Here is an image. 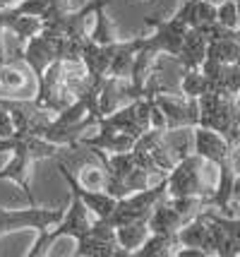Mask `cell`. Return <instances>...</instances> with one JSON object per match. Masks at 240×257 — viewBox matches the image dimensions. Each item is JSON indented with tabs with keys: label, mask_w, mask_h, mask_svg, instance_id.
Segmentation results:
<instances>
[{
	"label": "cell",
	"mask_w": 240,
	"mask_h": 257,
	"mask_svg": "<svg viewBox=\"0 0 240 257\" xmlns=\"http://www.w3.org/2000/svg\"><path fill=\"white\" fill-rule=\"evenodd\" d=\"M94 221H96V216L89 212V207H87V204H84L77 195H72V202H70L65 216H63V219H60V221H58L51 231L39 233L34 247L29 250V255H46L48 245H51L56 238H60V235H70V238L80 240V238H84V235L92 233Z\"/></svg>",
	"instance_id": "obj_2"
},
{
	"label": "cell",
	"mask_w": 240,
	"mask_h": 257,
	"mask_svg": "<svg viewBox=\"0 0 240 257\" xmlns=\"http://www.w3.org/2000/svg\"><path fill=\"white\" fill-rule=\"evenodd\" d=\"M32 79H36V75L27 63H24V67H20L8 60L0 65V94L8 99H29L32 94H27V89H29ZM36 84H39V79H36Z\"/></svg>",
	"instance_id": "obj_10"
},
{
	"label": "cell",
	"mask_w": 240,
	"mask_h": 257,
	"mask_svg": "<svg viewBox=\"0 0 240 257\" xmlns=\"http://www.w3.org/2000/svg\"><path fill=\"white\" fill-rule=\"evenodd\" d=\"M15 133H17L15 118H12V113L8 111V106L0 103V137H12Z\"/></svg>",
	"instance_id": "obj_21"
},
{
	"label": "cell",
	"mask_w": 240,
	"mask_h": 257,
	"mask_svg": "<svg viewBox=\"0 0 240 257\" xmlns=\"http://www.w3.org/2000/svg\"><path fill=\"white\" fill-rule=\"evenodd\" d=\"M238 214H240V212H238Z\"/></svg>",
	"instance_id": "obj_26"
},
{
	"label": "cell",
	"mask_w": 240,
	"mask_h": 257,
	"mask_svg": "<svg viewBox=\"0 0 240 257\" xmlns=\"http://www.w3.org/2000/svg\"><path fill=\"white\" fill-rule=\"evenodd\" d=\"M68 207H39L32 204L27 209H8L0 207V238L8 233H20V231H36L44 233L65 216Z\"/></svg>",
	"instance_id": "obj_3"
},
{
	"label": "cell",
	"mask_w": 240,
	"mask_h": 257,
	"mask_svg": "<svg viewBox=\"0 0 240 257\" xmlns=\"http://www.w3.org/2000/svg\"><path fill=\"white\" fill-rule=\"evenodd\" d=\"M218 24L226 29H238L240 32V12L235 0H226L218 5Z\"/></svg>",
	"instance_id": "obj_19"
},
{
	"label": "cell",
	"mask_w": 240,
	"mask_h": 257,
	"mask_svg": "<svg viewBox=\"0 0 240 257\" xmlns=\"http://www.w3.org/2000/svg\"><path fill=\"white\" fill-rule=\"evenodd\" d=\"M139 137H135L132 133H123V130H115L111 125H99V130L89 137H84L80 142V147H92V149H103L108 154H123V152H132L137 145Z\"/></svg>",
	"instance_id": "obj_9"
},
{
	"label": "cell",
	"mask_w": 240,
	"mask_h": 257,
	"mask_svg": "<svg viewBox=\"0 0 240 257\" xmlns=\"http://www.w3.org/2000/svg\"><path fill=\"white\" fill-rule=\"evenodd\" d=\"M151 235V228H149V219H142V221H132V224L118 226L115 228V238H118V245L123 250V255H135L139 247L144 245Z\"/></svg>",
	"instance_id": "obj_14"
},
{
	"label": "cell",
	"mask_w": 240,
	"mask_h": 257,
	"mask_svg": "<svg viewBox=\"0 0 240 257\" xmlns=\"http://www.w3.org/2000/svg\"><path fill=\"white\" fill-rule=\"evenodd\" d=\"M163 197H168L166 178H161L159 183H154L147 190H137V192H132V195H127V197H123V200H118V207H115V212L108 216V221L118 228V226L132 224V221L149 219V214L154 212V207H156Z\"/></svg>",
	"instance_id": "obj_4"
},
{
	"label": "cell",
	"mask_w": 240,
	"mask_h": 257,
	"mask_svg": "<svg viewBox=\"0 0 240 257\" xmlns=\"http://www.w3.org/2000/svg\"><path fill=\"white\" fill-rule=\"evenodd\" d=\"M149 27H154V34H151V41L161 48L163 56H171V58H178L180 48H183V41H185V34H187V24L180 22L175 15L161 20L159 15L149 17L147 20Z\"/></svg>",
	"instance_id": "obj_7"
},
{
	"label": "cell",
	"mask_w": 240,
	"mask_h": 257,
	"mask_svg": "<svg viewBox=\"0 0 240 257\" xmlns=\"http://www.w3.org/2000/svg\"><path fill=\"white\" fill-rule=\"evenodd\" d=\"M209 3H216V5H221V3H226V0H209Z\"/></svg>",
	"instance_id": "obj_22"
},
{
	"label": "cell",
	"mask_w": 240,
	"mask_h": 257,
	"mask_svg": "<svg viewBox=\"0 0 240 257\" xmlns=\"http://www.w3.org/2000/svg\"><path fill=\"white\" fill-rule=\"evenodd\" d=\"M75 255H80V257H118V255H123V250H120V245H118L115 240H106V238H99V235L89 233L77 240Z\"/></svg>",
	"instance_id": "obj_17"
},
{
	"label": "cell",
	"mask_w": 240,
	"mask_h": 257,
	"mask_svg": "<svg viewBox=\"0 0 240 257\" xmlns=\"http://www.w3.org/2000/svg\"><path fill=\"white\" fill-rule=\"evenodd\" d=\"M218 164L206 161L199 154L180 159L175 168L166 176L168 197H209L218 185Z\"/></svg>",
	"instance_id": "obj_1"
},
{
	"label": "cell",
	"mask_w": 240,
	"mask_h": 257,
	"mask_svg": "<svg viewBox=\"0 0 240 257\" xmlns=\"http://www.w3.org/2000/svg\"><path fill=\"white\" fill-rule=\"evenodd\" d=\"M178 233H151L135 255L137 257H175L178 255Z\"/></svg>",
	"instance_id": "obj_16"
},
{
	"label": "cell",
	"mask_w": 240,
	"mask_h": 257,
	"mask_svg": "<svg viewBox=\"0 0 240 257\" xmlns=\"http://www.w3.org/2000/svg\"><path fill=\"white\" fill-rule=\"evenodd\" d=\"M106 5H108V0H101L96 12H94V29L89 32V39L101 46H111V44L123 41V36L118 34V27H115L113 17L106 12Z\"/></svg>",
	"instance_id": "obj_15"
},
{
	"label": "cell",
	"mask_w": 240,
	"mask_h": 257,
	"mask_svg": "<svg viewBox=\"0 0 240 257\" xmlns=\"http://www.w3.org/2000/svg\"><path fill=\"white\" fill-rule=\"evenodd\" d=\"M235 3H238V12H240V0H235Z\"/></svg>",
	"instance_id": "obj_23"
},
{
	"label": "cell",
	"mask_w": 240,
	"mask_h": 257,
	"mask_svg": "<svg viewBox=\"0 0 240 257\" xmlns=\"http://www.w3.org/2000/svg\"><path fill=\"white\" fill-rule=\"evenodd\" d=\"M206 51H209V36H206V32L202 27H192L185 34L183 48H180V53H178L175 60L183 67H202Z\"/></svg>",
	"instance_id": "obj_12"
},
{
	"label": "cell",
	"mask_w": 240,
	"mask_h": 257,
	"mask_svg": "<svg viewBox=\"0 0 240 257\" xmlns=\"http://www.w3.org/2000/svg\"><path fill=\"white\" fill-rule=\"evenodd\" d=\"M0 12H3V24H5V29L15 34V39L20 41V46H27L29 39H34L36 34H41L46 29L44 17H39V15L17 12L15 8H10V10H0Z\"/></svg>",
	"instance_id": "obj_11"
},
{
	"label": "cell",
	"mask_w": 240,
	"mask_h": 257,
	"mask_svg": "<svg viewBox=\"0 0 240 257\" xmlns=\"http://www.w3.org/2000/svg\"><path fill=\"white\" fill-rule=\"evenodd\" d=\"M187 221L190 219L178 212L168 197H163L154 207V212L149 214V228H151V233H178Z\"/></svg>",
	"instance_id": "obj_13"
},
{
	"label": "cell",
	"mask_w": 240,
	"mask_h": 257,
	"mask_svg": "<svg viewBox=\"0 0 240 257\" xmlns=\"http://www.w3.org/2000/svg\"><path fill=\"white\" fill-rule=\"evenodd\" d=\"M238 147H240V142H238Z\"/></svg>",
	"instance_id": "obj_25"
},
{
	"label": "cell",
	"mask_w": 240,
	"mask_h": 257,
	"mask_svg": "<svg viewBox=\"0 0 240 257\" xmlns=\"http://www.w3.org/2000/svg\"><path fill=\"white\" fill-rule=\"evenodd\" d=\"M197 27L202 24H214L218 22V5L209 3V0H197Z\"/></svg>",
	"instance_id": "obj_20"
},
{
	"label": "cell",
	"mask_w": 240,
	"mask_h": 257,
	"mask_svg": "<svg viewBox=\"0 0 240 257\" xmlns=\"http://www.w3.org/2000/svg\"><path fill=\"white\" fill-rule=\"evenodd\" d=\"M17 3H22V0H17Z\"/></svg>",
	"instance_id": "obj_24"
},
{
	"label": "cell",
	"mask_w": 240,
	"mask_h": 257,
	"mask_svg": "<svg viewBox=\"0 0 240 257\" xmlns=\"http://www.w3.org/2000/svg\"><path fill=\"white\" fill-rule=\"evenodd\" d=\"M180 91L190 99H199L202 94L211 91L209 77L202 72V67H183V77H180Z\"/></svg>",
	"instance_id": "obj_18"
},
{
	"label": "cell",
	"mask_w": 240,
	"mask_h": 257,
	"mask_svg": "<svg viewBox=\"0 0 240 257\" xmlns=\"http://www.w3.org/2000/svg\"><path fill=\"white\" fill-rule=\"evenodd\" d=\"M154 99L159 101V106L166 113L168 130H173V127H197L199 125V118H202L199 99H190L180 89L154 94Z\"/></svg>",
	"instance_id": "obj_5"
},
{
	"label": "cell",
	"mask_w": 240,
	"mask_h": 257,
	"mask_svg": "<svg viewBox=\"0 0 240 257\" xmlns=\"http://www.w3.org/2000/svg\"><path fill=\"white\" fill-rule=\"evenodd\" d=\"M56 164H58V171H60L63 180L68 183L70 192H72V195H77V197L89 207V212H92L96 219H108V216L115 212L118 200H115L113 195H108L106 190H92V188H84L80 180L75 178V173L70 171V166L63 161V159H56Z\"/></svg>",
	"instance_id": "obj_6"
},
{
	"label": "cell",
	"mask_w": 240,
	"mask_h": 257,
	"mask_svg": "<svg viewBox=\"0 0 240 257\" xmlns=\"http://www.w3.org/2000/svg\"><path fill=\"white\" fill-rule=\"evenodd\" d=\"M233 149L230 140L226 135H221L214 127H206V125H197L194 127V154H199L206 161H214V164H223L233 157Z\"/></svg>",
	"instance_id": "obj_8"
}]
</instances>
